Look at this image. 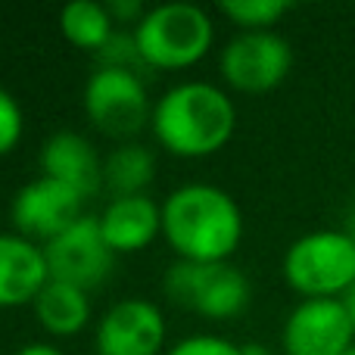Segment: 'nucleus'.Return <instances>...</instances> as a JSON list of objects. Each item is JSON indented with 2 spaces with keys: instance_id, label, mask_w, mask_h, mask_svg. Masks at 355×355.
I'll return each instance as SVG.
<instances>
[{
  "instance_id": "1",
  "label": "nucleus",
  "mask_w": 355,
  "mask_h": 355,
  "mask_svg": "<svg viewBox=\"0 0 355 355\" xmlns=\"http://www.w3.org/2000/svg\"><path fill=\"white\" fill-rule=\"evenodd\" d=\"M162 237L184 262H227L243 240V212L215 184H184L162 202Z\"/></svg>"
},
{
  "instance_id": "2",
  "label": "nucleus",
  "mask_w": 355,
  "mask_h": 355,
  "mask_svg": "<svg viewBox=\"0 0 355 355\" xmlns=\"http://www.w3.org/2000/svg\"><path fill=\"white\" fill-rule=\"evenodd\" d=\"M237 110L212 81H181L153 103L150 128L162 150L181 159L212 156L231 141Z\"/></svg>"
},
{
  "instance_id": "3",
  "label": "nucleus",
  "mask_w": 355,
  "mask_h": 355,
  "mask_svg": "<svg viewBox=\"0 0 355 355\" xmlns=\"http://www.w3.org/2000/svg\"><path fill=\"white\" fill-rule=\"evenodd\" d=\"M141 60L147 69H190L212 50L215 25L196 3H159L150 6L131 28Z\"/></svg>"
},
{
  "instance_id": "4",
  "label": "nucleus",
  "mask_w": 355,
  "mask_h": 355,
  "mask_svg": "<svg viewBox=\"0 0 355 355\" xmlns=\"http://www.w3.org/2000/svg\"><path fill=\"white\" fill-rule=\"evenodd\" d=\"M284 281L306 300H340L355 284L349 231H312L284 252Z\"/></svg>"
},
{
  "instance_id": "5",
  "label": "nucleus",
  "mask_w": 355,
  "mask_h": 355,
  "mask_svg": "<svg viewBox=\"0 0 355 355\" xmlns=\"http://www.w3.org/2000/svg\"><path fill=\"white\" fill-rule=\"evenodd\" d=\"M162 290L175 306L212 321L237 318L250 306V281L231 262H184L178 259L162 277Z\"/></svg>"
},
{
  "instance_id": "6",
  "label": "nucleus",
  "mask_w": 355,
  "mask_h": 355,
  "mask_svg": "<svg viewBox=\"0 0 355 355\" xmlns=\"http://www.w3.org/2000/svg\"><path fill=\"white\" fill-rule=\"evenodd\" d=\"M81 103H85L87 122L119 141L141 135L144 125L153 119L144 75L128 72V69L97 66L85 81Z\"/></svg>"
},
{
  "instance_id": "7",
  "label": "nucleus",
  "mask_w": 355,
  "mask_h": 355,
  "mask_svg": "<svg viewBox=\"0 0 355 355\" xmlns=\"http://www.w3.org/2000/svg\"><path fill=\"white\" fill-rule=\"evenodd\" d=\"M221 78L243 94L275 91L293 69V47L277 31H240L221 50Z\"/></svg>"
},
{
  "instance_id": "8",
  "label": "nucleus",
  "mask_w": 355,
  "mask_h": 355,
  "mask_svg": "<svg viewBox=\"0 0 355 355\" xmlns=\"http://www.w3.org/2000/svg\"><path fill=\"white\" fill-rule=\"evenodd\" d=\"M10 218L16 234L44 246L69 231L78 218H85V196L69 184L41 175L16 190L10 202Z\"/></svg>"
},
{
  "instance_id": "9",
  "label": "nucleus",
  "mask_w": 355,
  "mask_h": 355,
  "mask_svg": "<svg viewBox=\"0 0 355 355\" xmlns=\"http://www.w3.org/2000/svg\"><path fill=\"white\" fill-rule=\"evenodd\" d=\"M44 256L53 281L75 284L81 290L100 287L116 262V252L103 240L97 215H85L56 240L44 243Z\"/></svg>"
},
{
  "instance_id": "10",
  "label": "nucleus",
  "mask_w": 355,
  "mask_h": 355,
  "mask_svg": "<svg viewBox=\"0 0 355 355\" xmlns=\"http://www.w3.org/2000/svg\"><path fill=\"white\" fill-rule=\"evenodd\" d=\"M166 315L150 300H119L94 331L97 355H166Z\"/></svg>"
},
{
  "instance_id": "11",
  "label": "nucleus",
  "mask_w": 355,
  "mask_h": 355,
  "mask_svg": "<svg viewBox=\"0 0 355 355\" xmlns=\"http://www.w3.org/2000/svg\"><path fill=\"white\" fill-rule=\"evenodd\" d=\"M352 321L340 300H302L281 331L284 355H343L352 349Z\"/></svg>"
},
{
  "instance_id": "12",
  "label": "nucleus",
  "mask_w": 355,
  "mask_h": 355,
  "mask_svg": "<svg viewBox=\"0 0 355 355\" xmlns=\"http://www.w3.org/2000/svg\"><path fill=\"white\" fill-rule=\"evenodd\" d=\"M37 166H41L44 178L69 184L85 200L103 187V159L97 156V147L78 131L50 135L37 153Z\"/></svg>"
},
{
  "instance_id": "13",
  "label": "nucleus",
  "mask_w": 355,
  "mask_h": 355,
  "mask_svg": "<svg viewBox=\"0 0 355 355\" xmlns=\"http://www.w3.org/2000/svg\"><path fill=\"white\" fill-rule=\"evenodd\" d=\"M47 284L44 246L22 234H0V309L31 306Z\"/></svg>"
},
{
  "instance_id": "14",
  "label": "nucleus",
  "mask_w": 355,
  "mask_h": 355,
  "mask_svg": "<svg viewBox=\"0 0 355 355\" xmlns=\"http://www.w3.org/2000/svg\"><path fill=\"white\" fill-rule=\"evenodd\" d=\"M103 240L116 256L141 252L162 234V206H156L147 193L112 196L97 215Z\"/></svg>"
},
{
  "instance_id": "15",
  "label": "nucleus",
  "mask_w": 355,
  "mask_h": 355,
  "mask_svg": "<svg viewBox=\"0 0 355 355\" xmlns=\"http://www.w3.org/2000/svg\"><path fill=\"white\" fill-rule=\"evenodd\" d=\"M31 309H35L41 327L53 337H75L91 324V296H87V290L75 287V284L53 281V277L37 293Z\"/></svg>"
},
{
  "instance_id": "16",
  "label": "nucleus",
  "mask_w": 355,
  "mask_h": 355,
  "mask_svg": "<svg viewBox=\"0 0 355 355\" xmlns=\"http://www.w3.org/2000/svg\"><path fill=\"white\" fill-rule=\"evenodd\" d=\"M156 178V156L144 144H122L103 159V187L112 196H137Z\"/></svg>"
},
{
  "instance_id": "17",
  "label": "nucleus",
  "mask_w": 355,
  "mask_h": 355,
  "mask_svg": "<svg viewBox=\"0 0 355 355\" xmlns=\"http://www.w3.org/2000/svg\"><path fill=\"white\" fill-rule=\"evenodd\" d=\"M60 31L75 47L100 53L103 44L116 35V22H112L106 3H97V0H75V3H66L60 10Z\"/></svg>"
},
{
  "instance_id": "18",
  "label": "nucleus",
  "mask_w": 355,
  "mask_h": 355,
  "mask_svg": "<svg viewBox=\"0 0 355 355\" xmlns=\"http://www.w3.org/2000/svg\"><path fill=\"white\" fill-rule=\"evenodd\" d=\"M290 6V0H221L218 10L243 31H271V25L287 16Z\"/></svg>"
},
{
  "instance_id": "19",
  "label": "nucleus",
  "mask_w": 355,
  "mask_h": 355,
  "mask_svg": "<svg viewBox=\"0 0 355 355\" xmlns=\"http://www.w3.org/2000/svg\"><path fill=\"white\" fill-rule=\"evenodd\" d=\"M100 66H112V69H128V72H147V66H144L141 60V50H137L135 44V35L131 31H122L119 28L116 35L110 37V41L103 44V50H100Z\"/></svg>"
},
{
  "instance_id": "20",
  "label": "nucleus",
  "mask_w": 355,
  "mask_h": 355,
  "mask_svg": "<svg viewBox=\"0 0 355 355\" xmlns=\"http://www.w3.org/2000/svg\"><path fill=\"white\" fill-rule=\"evenodd\" d=\"M22 131H25L22 106H19V100L10 91L0 87V156H10L19 147Z\"/></svg>"
},
{
  "instance_id": "21",
  "label": "nucleus",
  "mask_w": 355,
  "mask_h": 355,
  "mask_svg": "<svg viewBox=\"0 0 355 355\" xmlns=\"http://www.w3.org/2000/svg\"><path fill=\"white\" fill-rule=\"evenodd\" d=\"M166 355H243V346L231 343L218 334H193V337H184L181 343H175Z\"/></svg>"
},
{
  "instance_id": "22",
  "label": "nucleus",
  "mask_w": 355,
  "mask_h": 355,
  "mask_svg": "<svg viewBox=\"0 0 355 355\" xmlns=\"http://www.w3.org/2000/svg\"><path fill=\"white\" fill-rule=\"evenodd\" d=\"M106 10H110V16H112V22H119V25H128V22H141L144 19V3L141 0H110L106 3Z\"/></svg>"
},
{
  "instance_id": "23",
  "label": "nucleus",
  "mask_w": 355,
  "mask_h": 355,
  "mask_svg": "<svg viewBox=\"0 0 355 355\" xmlns=\"http://www.w3.org/2000/svg\"><path fill=\"white\" fill-rule=\"evenodd\" d=\"M16 355H62V352L50 343H28V346H22Z\"/></svg>"
},
{
  "instance_id": "24",
  "label": "nucleus",
  "mask_w": 355,
  "mask_h": 355,
  "mask_svg": "<svg viewBox=\"0 0 355 355\" xmlns=\"http://www.w3.org/2000/svg\"><path fill=\"white\" fill-rule=\"evenodd\" d=\"M340 302H343L346 315H349V321H352V331H355V284H352L349 290H346L343 296H340Z\"/></svg>"
},
{
  "instance_id": "25",
  "label": "nucleus",
  "mask_w": 355,
  "mask_h": 355,
  "mask_svg": "<svg viewBox=\"0 0 355 355\" xmlns=\"http://www.w3.org/2000/svg\"><path fill=\"white\" fill-rule=\"evenodd\" d=\"M243 355H271L265 346H259V343H246L243 346Z\"/></svg>"
},
{
  "instance_id": "26",
  "label": "nucleus",
  "mask_w": 355,
  "mask_h": 355,
  "mask_svg": "<svg viewBox=\"0 0 355 355\" xmlns=\"http://www.w3.org/2000/svg\"><path fill=\"white\" fill-rule=\"evenodd\" d=\"M349 234H352V240H355V212H352V218H349Z\"/></svg>"
},
{
  "instance_id": "27",
  "label": "nucleus",
  "mask_w": 355,
  "mask_h": 355,
  "mask_svg": "<svg viewBox=\"0 0 355 355\" xmlns=\"http://www.w3.org/2000/svg\"><path fill=\"white\" fill-rule=\"evenodd\" d=\"M343 355H355V346H352V349H346V352H343Z\"/></svg>"
}]
</instances>
